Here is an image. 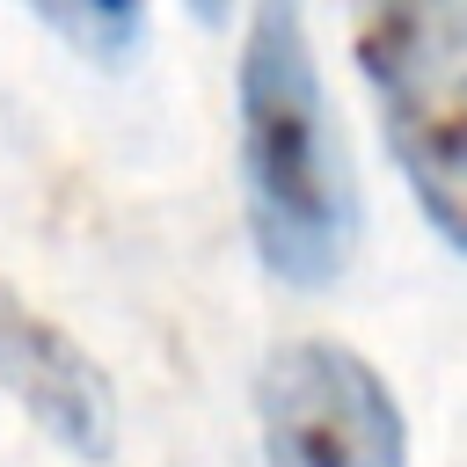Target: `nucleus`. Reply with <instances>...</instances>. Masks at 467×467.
<instances>
[{"instance_id":"obj_5","label":"nucleus","mask_w":467,"mask_h":467,"mask_svg":"<svg viewBox=\"0 0 467 467\" xmlns=\"http://www.w3.org/2000/svg\"><path fill=\"white\" fill-rule=\"evenodd\" d=\"M22 7L102 73L131 66L146 44V0H22Z\"/></svg>"},{"instance_id":"obj_6","label":"nucleus","mask_w":467,"mask_h":467,"mask_svg":"<svg viewBox=\"0 0 467 467\" xmlns=\"http://www.w3.org/2000/svg\"><path fill=\"white\" fill-rule=\"evenodd\" d=\"M182 7H190L197 22H226V15H234V0H182Z\"/></svg>"},{"instance_id":"obj_2","label":"nucleus","mask_w":467,"mask_h":467,"mask_svg":"<svg viewBox=\"0 0 467 467\" xmlns=\"http://www.w3.org/2000/svg\"><path fill=\"white\" fill-rule=\"evenodd\" d=\"M358 66L431 234L467 255V0H358Z\"/></svg>"},{"instance_id":"obj_1","label":"nucleus","mask_w":467,"mask_h":467,"mask_svg":"<svg viewBox=\"0 0 467 467\" xmlns=\"http://www.w3.org/2000/svg\"><path fill=\"white\" fill-rule=\"evenodd\" d=\"M234 153L255 263L292 292H328L358 248V168L321 88L299 0H255L234 66Z\"/></svg>"},{"instance_id":"obj_3","label":"nucleus","mask_w":467,"mask_h":467,"mask_svg":"<svg viewBox=\"0 0 467 467\" xmlns=\"http://www.w3.org/2000/svg\"><path fill=\"white\" fill-rule=\"evenodd\" d=\"M263 467H409V416L379 365L336 336H292L255 372Z\"/></svg>"},{"instance_id":"obj_4","label":"nucleus","mask_w":467,"mask_h":467,"mask_svg":"<svg viewBox=\"0 0 467 467\" xmlns=\"http://www.w3.org/2000/svg\"><path fill=\"white\" fill-rule=\"evenodd\" d=\"M0 394L73 460L102 467L117 452V394L102 379V365L51 321L36 314L22 292L0 285Z\"/></svg>"}]
</instances>
